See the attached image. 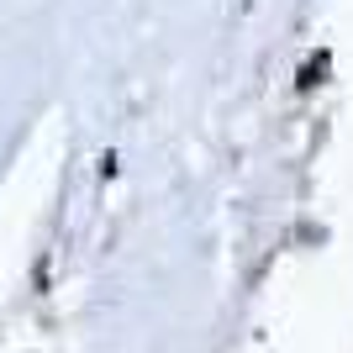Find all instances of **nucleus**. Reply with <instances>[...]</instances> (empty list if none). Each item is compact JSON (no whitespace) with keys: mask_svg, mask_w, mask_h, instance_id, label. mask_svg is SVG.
Listing matches in <instances>:
<instances>
[{"mask_svg":"<svg viewBox=\"0 0 353 353\" xmlns=\"http://www.w3.org/2000/svg\"><path fill=\"white\" fill-rule=\"evenodd\" d=\"M322 69H327V59H311V63H306V69H301V85H306V90H311V85H316V74H322Z\"/></svg>","mask_w":353,"mask_h":353,"instance_id":"nucleus-1","label":"nucleus"}]
</instances>
